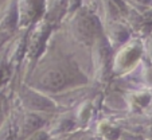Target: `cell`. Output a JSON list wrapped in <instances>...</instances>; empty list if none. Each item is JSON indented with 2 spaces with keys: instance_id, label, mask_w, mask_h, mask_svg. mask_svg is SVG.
<instances>
[{
  "instance_id": "12",
  "label": "cell",
  "mask_w": 152,
  "mask_h": 140,
  "mask_svg": "<svg viewBox=\"0 0 152 140\" xmlns=\"http://www.w3.org/2000/svg\"><path fill=\"white\" fill-rule=\"evenodd\" d=\"M140 38L143 40V46H144V57L147 58L148 62L152 63V29L148 30Z\"/></svg>"
},
{
  "instance_id": "13",
  "label": "cell",
  "mask_w": 152,
  "mask_h": 140,
  "mask_svg": "<svg viewBox=\"0 0 152 140\" xmlns=\"http://www.w3.org/2000/svg\"><path fill=\"white\" fill-rule=\"evenodd\" d=\"M51 137L49 136V133L46 132V129L42 128V129H38V131H35L34 133H31L30 136L24 137L23 140H50Z\"/></svg>"
},
{
  "instance_id": "4",
  "label": "cell",
  "mask_w": 152,
  "mask_h": 140,
  "mask_svg": "<svg viewBox=\"0 0 152 140\" xmlns=\"http://www.w3.org/2000/svg\"><path fill=\"white\" fill-rule=\"evenodd\" d=\"M144 58V46L140 37H132L113 51L112 75L121 77L131 73Z\"/></svg>"
},
{
  "instance_id": "1",
  "label": "cell",
  "mask_w": 152,
  "mask_h": 140,
  "mask_svg": "<svg viewBox=\"0 0 152 140\" xmlns=\"http://www.w3.org/2000/svg\"><path fill=\"white\" fill-rule=\"evenodd\" d=\"M22 82L50 97L94 84L90 49L77 45L65 31L54 29L43 53Z\"/></svg>"
},
{
  "instance_id": "7",
  "label": "cell",
  "mask_w": 152,
  "mask_h": 140,
  "mask_svg": "<svg viewBox=\"0 0 152 140\" xmlns=\"http://www.w3.org/2000/svg\"><path fill=\"white\" fill-rule=\"evenodd\" d=\"M102 29H104V37L108 40L109 46L113 49V51L132 38L131 27L126 23L121 22L120 19L106 23V24L102 26Z\"/></svg>"
},
{
  "instance_id": "6",
  "label": "cell",
  "mask_w": 152,
  "mask_h": 140,
  "mask_svg": "<svg viewBox=\"0 0 152 140\" xmlns=\"http://www.w3.org/2000/svg\"><path fill=\"white\" fill-rule=\"evenodd\" d=\"M45 129L49 133L50 137H55L59 135H65L69 132L80 131L75 124V119L72 109H63L57 112L55 114L50 116L47 124L45 125Z\"/></svg>"
},
{
  "instance_id": "8",
  "label": "cell",
  "mask_w": 152,
  "mask_h": 140,
  "mask_svg": "<svg viewBox=\"0 0 152 140\" xmlns=\"http://www.w3.org/2000/svg\"><path fill=\"white\" fill-rule=\"evenodd\" d=\"M94 96L88 97L85 100L80 101L74 108L72 109L78 129H90L92 124L94 123V114H96V100Z\"/></svg>"
},
{
  "instance_id": "5",
  "label": "cell",
  "mask_w": 152,
  "mask_h": 140,
  "mask_svg": "<svg viewBox=\"0 0 152 140\" xmlns=\"http://www.w3.org/2000/svg\"><path fill=\"white\" fill-rule=\"evenodd\" d=\"M47 0H16L19 30H27L42 20L46 12Z\"/></svg>"
},
{
  "instance_id": "10",
  "label": "cell",
  "mask_w": 152,
  "mask_h": 140,
  "mask_svg": "<svg viewBox=\"0 0 152 140\" xmlns=\"http://www.w3.org/2000/svg\"><path fill=\"white\" fill-rule=\"evenodd\" d=\"M15 81H18L16 74H15L14 70L10 67V65L7 63L4 55L0 51V89L11 86Z\"/></svg>"
},
{
  "instance_id": "11",
  "label": "cell",
  "mask_w": 152,
  "mask_h": 140,
  "mask_svg": "<svg viewBox=\"0 0 152 140\" xmlns=\"http://www.w3.org/2000/svg\"><path fill=\"white\" fill-rule=\"evenodd\" d=\"M124 1L128 7L141 15H145L152 11V0H124Z\"/></svg>"
},
{
  "instance_id": "9",
  "label": "cell",
  "mask_w": 152,
  "mask_h": 140,
  "mask_svg": "<svg viewBox=\"0 0 152 140\" xmlns=\"http://www.w3.org/2000/svg\"><path fill=\"white\" fill-rule=\"evenodd\" d=\"M89 131H92L98 140H121L123 136V128L116 120L110 119H101L94 120Z\"/></svg>"
},
{
  "instance_id": "3",
  "label": "cell",
  "mask_w": 152,
  "mask_h": 140,
  "mask_svg": "<svg viewBox=\"0 0 152 140\" xmlns=\"http://www.w3.org/2000/svg\"><path fill=\"white\" fill-rule=\"evenodd\" d=\"M14 101L20 109L42 114H55L62 111L50 96L28 86L22 81L14 84Z\"/></svg>"
},
{
  "instance_id": "2",
  "label": "cell",
  "mask_w": 152,
  "mask_h": 140,
  "mask_svg": "<svg viewBox=\"0 0 152 140\" xmlns=\"http://www.w3.org/2000/svg\"><path fill=\"white\" fill-rule=\"evenodd\" d=\"M66 18L69 22L65 32L73 42L86 49H92L96 40L104 34L101 19L89 8L78 7Z\"/></svg>"
}]
</instances>
